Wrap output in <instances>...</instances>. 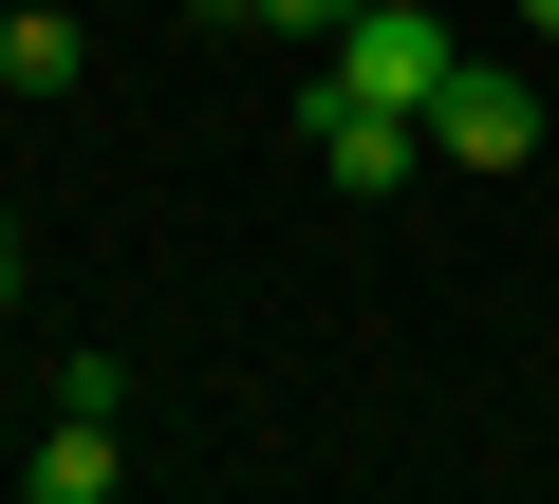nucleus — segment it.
<instances>
[{"label":"nucleus","instance_id":"nucleus-1","mask_svg":"<svg viewBox=\"0 0 559 504\" xmlns=\"http://www.w3.org/2000/svg\"><path fill=\"white\" fill-rule=\"evenodd\" d=\"M299 131H318V187H355V206H392L411 168H448V150H429V113H392V94H355L336 57H318V113H299Z\"/></svg>","mask_w":559,"mask_h":504},{"label":"nucleus","instance_id":"nucleus-8","mask_svg":"<svg viewBox=\"0 0 559 504\" xmlns=\"http://www.w3.org/2000/svg\"><path fill=\"white\" fill-rule=\"evenodd\" d=\"M522 38H559V0H522Z\"/></svg>","mask_w":559,"mask_h":504},{"label":"nucleus","instance_id":"nucleus-3","mask_svg":"<svg viewBox=\"0 0 559 504\" xmlns=\"http://www.w3.org/2000/svg\"><path fill=\"white\" fill-rule=\"evenodd\" d=\"M429 150H448V168H522V150H540V75H522V57H466V75L429 94Z\"/></svg>","mask_w":559,"mask_h":504},{"label":"nucleus","instance_id":"nucleus-7","mask_svg":"<svg viewBox=\"0 0 559 504\" xmlns=\"http://www.w3.org/2000/svg\"><path fill=\"white\" fill-rule=\"evenodd\" d=\"M0 318H20V206H0Z\"/></svg>","mask_w":559,"mask_h":504},{"label":"nucleus","instance_id":"nucleus-6","mask_svg":"<svg viewBox=\"0 0 559 504\" xmlns=\"http://www.w3.org/2000/svg\"><path fill=\"white\" fill-rule=\"evenodd\" d=\"M224 20H261V38H318V57H336V38L373 20V0H224Z\"/></svg>","mask_w":559,"mask_h":504},{"label":"nucleus","instance_id":"nucleus-4","mask_svg":"<svg viewBox=\"0 0 559 504\" xmlns=\"http://www.w3.org/2000/svg\"><path fill=\"white\" fill-rule=\"evenodd\" d=\"M112 485H131L112 411H57V448H20V504H112Z\"/></svg>","mask_w":559,"mask_h":504},{"label":"nucleus","instance_id":"nucleus-5","mask_svg":"<svg viewBox=\"0 0 559 504\" xmlns=\"http://www.w3.org/2000/svg\"><path fill=\"white\" fill-rule=\"evenodd\" d=\"M75 75H94L75 0H20V20H0V94H75Z\"/></svg>","mask_w":559,"mask_h":504},{"label":"nucleus","instance_id":"nucleus-2","mask_svg":"<svg viewBox=\"0 0 559 504\" xmlns=\"http://www.w3.org/2000/svg\"><path fill=\"white\" fill-rule=\"evenodd\" d=\"M336 75H355V94H392V113H429V94L466 75V20H429V0H373V20L336 38Z\"/></svg>","mask_w":559,"mask_h":504}]
</instances>
